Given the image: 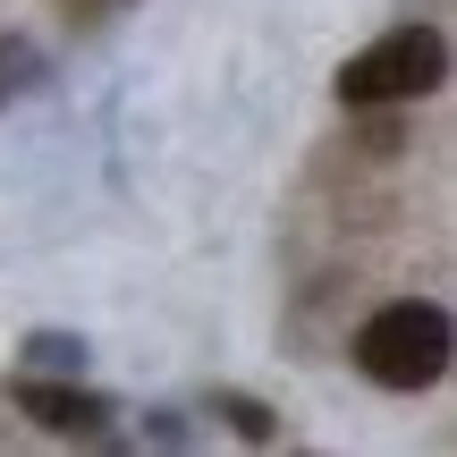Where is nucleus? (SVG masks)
<instances>
[{"label": "nucleus", "mask_w": 457, "mask_h": 457, "mask_svg": "<svg viewBox=\"0 0 457 457\" xmlns=\"http://www.w3.org/2000/svg\"><path fill=\"white\" fill-rule=\"evenodd\" d=\"M449 347H457L449 313L432 296H398L356 330V373L381 381V390H432L449 373Z\"/></svg>", "instance_id": "f257e3e1"}, {"label": "nucleus", "mask_w": 457, "mask_h": 457, "mask_svg": "<svg viewBox=\"0 0 457 457\" xmlns=\"http://www.w3.org/2000/svg\"><path fill=\"white\" fill-rule=\"evenodd\" d=\"M449 85V43L441 26H390L381 43H364L339 68V102L347 111H398V102H424Z\"/></svg>", "instance_id": "f03ea898"}, {"label": "nucleus", "mask_w": 457, "mask_h": 457, "mask_svg": "<svg viewBox=\"0 0 457 457\" xmlns=\"http://www.w3.org/2000/svg\"><path fill=\"white\" fill-rule=\"evenodd\" d=\"M17 415H34L60 441H102L119 407L102 390H85V381H68V373H17Z\"/></svg>", "instance_id": "7ed1b4c3"}, {"label": "nucleus", "mask_w": 457, "mask_h": 457, "mask_svg": "<svg viewBox=\"0 0 457 457\" xmlns=\"http://www.w3.org/2000/svg\"><path fill=\"white\" fill-rule=\"evenodd\" d=\"M212 415L237 432V441H279V415L262 407V398H245V390H212Z\"/></svg>", "instance_id": "20e7f679"}, {"label": "nucleus", "mask_w": 457, "mask_h": 457, "mask_svg": "<svg viewBox=\"0 0 457 457\" xmlns=\"http://www.w3.org/2000/svg\"><path fill=\"white\" fill-rule=\"evenodd\" d=\"M26 373H85V339H68V330H34V339H26Z\"/></svg>", "instance_id": "39448f33"}, {"label": "nucleus", "mask_w": 457, "mask_h": 457, "mask_svg": "<svg viewBox=\"0 0 457 457\" xmlns=\"http://www.w3.org/2000/svg\"><path fill=\"white\" fill-rule=\"evenodd\" d=\"M43 77V60H34V43H17V34H0V102L26 94V85Z\"/></svg>", "instance_id": "423d86ee"}, {"label": "nucleus", "mask_w": 457, "mask_h": 457, "mask_svg": "<svg viewBox=\"0 0 457 457\" xmlns=\"http://www.w3.org/2000/svg\"><path fill=\"white\" fill-rule=\"evenodd\" d=\"M60 9H68V17H119L128 0H60Z\"/></svg>", "instance_id": "0eeeda50"}]
</instances>
